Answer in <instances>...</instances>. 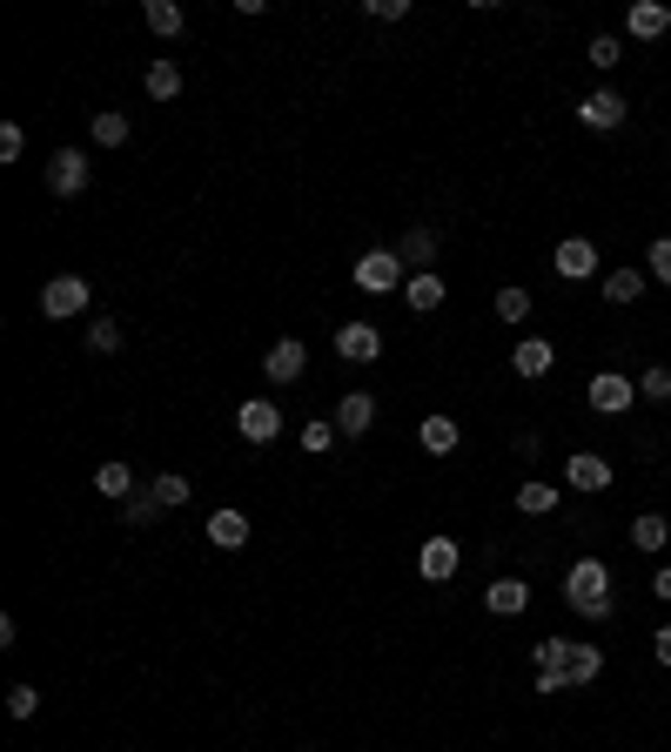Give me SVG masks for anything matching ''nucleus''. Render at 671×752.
<instances>
[{
  "label": "nucleus",
  "instance_id": "f257e3e1",
  "mask_svg": "<svg viewBox=\"0 0 671 752\" xmlns=\"http://www.w3.org/2000/svg\"><path fill=\"white\" fill-rule=\"evenodd\" d=\"M564 605L577 618H591V625H605L611 618V565L605 558H577L564 571Z\"/></svg>",
  "mask_w": 671,
  "mask_h": 752
},
{
  "label": "nucleus",
  "instance_id": "f03ea898",
  "mask_svg": "<svg viewBox=\"0 0 671 752\" xmlns=\"http://www.w3.org/2000/svg\"><path fill=\"white\" fill-rule=\"evenodd\" d=\"M571 658H577V645H571V639H537V645H531V665H537L531 692H537V699L571 692Z\"/></svg>",
  "mask_w": 671,
  "mask_h": 752
},
{
  "label": "nucleus",
  "instance_id": "7ed1b4c3",
  "mask_svg": "<svg viewBox=\"0 0 671 752\" xmlns=\"http://www.w3.org/2000/svg\"><path fill=\"white\" fill-rule=\"evenodd\" d=\"M349 275H357V289H370V296H389V289H403V283H410V262H403L397 249H363Z\"/></svg>",
  "mask_w": 671,
  "mask_h": 752
},
{
  "label": "nucleus",
  "instance_id": "20e7f679",
  "mask_svg": "<svg viewBox=\"0 0 671 752\" xmlns=\"http://www.w3.org/2000/svg\"><path fill=\"white\" fill-rule=\"evenodd\" d=\"M88 175H95L88 148H54V155H48V188L61 195V202H74V195L88 188Z\"/></svg>",
  "mask_w": 671,
  "mask_h": 752
},
{
  "label": "nucleus",
  "instance_id": "39448f33",
  "mask_svg": "<svg viewBox=\"0 0 671 752\" xmlns=\"http://www.w3.org/2000/svg\"><path fill=\"white\" fill-rule=\"evenodd\" d=\"M584 397H591V410H598V417H624V410H631V397H638V377H624V370H598Z\"/></svg>",
  "mask_w": 671,
  "mask_h": 752
},
{
  "label": "nucleus",
  "instance_id": "423d86ee",
  "mask_svg": "<svg viewBox=\"0 0 671 752\" xmlns=\"http://www.w3.org/2000/svg\"><path fill=\"white\" fill-rule=\"evenodd\" d=\"M88 283L82 275H54V283H41V316H54V323H67V316H88Z\"/></svg>",
  "mask_w": 671,
  "mask_h": 752
},
{
  "label": "nucleus",
  "instance_id": "0eeeda50",
  "mask_svg": "<svg viewBox=\"0 0 671 752\" xmlns=\"http://www.w3.org/2000/svg\"><path fill=\"white\" fill-rule=\"evenodd\" d=\"M624 114H631V101H624L618 88H591V95L577 101V122H584V128H598V135L624 128Z\"/></svg>",
  "mask_w": 671,
  "mask_h": 752
},
{
  "label": "nucleus",
  "instance_id": "6e6552de",
  "mask_svg": "<svg viewBox=\"0 0 671 752\" xmlns=\"http://www.w3.org/2000/svg\"><path fill=\"white\" fill-rule=\"evenodd\" d=\"M457 565H463V544H457V538H423L417 571H423L430 584H450V578H457Z\"/></svg>",
  "mask_w": 671,
  "mask_h": 752
},
{
  "label": "nucleus",
  "instance_id": "1a4fd4ad",
  "mask_svg": "<svg viewBox=\"0 0 671 752\" xmlns=\"http://www.w3.org/2000/svg\"><path fill=\"white\" fill-rule=\"evenodd\" d=\"M235 430H243L249 444H275V437H283V410H275L269 397H249L243 410H235Z\"/></svg>",
  "mask_w": 671,
  "mask_h": 752
},
{
  "label": "nucleus",
  "instance_id": "9d476101",
  "mask_svg": "<svg viewBox=\"0 0 671 752\" xmlns=\"http://www.w3.org/2000/svg\"><path fill=\"white\" fill-rule=\"evenodd\" d=\"M302 370H309V349H302L296 336L269 343V356H262V377H269V383H302Z\"/></svg>",
  "mask_w": 671,
  "mask_h": 752
},
{
  "label": "nucleus",
  "instance_id": "9b49d317",
  "mask_svg": "<svg viewBox=\"0 0 671 752\" xmlns=\"http://www.w3.org/2000/svg\"><path fill=\"white\" fill-rule=\"evenodd\" d=\"M564 484L584 491V497H591V491H611V464H605L598 451H571V457H564Z\"/></svg>",
  "mask_w": 671,
  "mask_h": 752
},
{
  "label": "nucleus",
  "instance_id": "f8f14e48",
  "mask_svg": "<svg viewBox=\"0 0 671 752\" xmlns=\"http://www.w3.org/2000/svg\"><path fill=\"white\" fill-rule=\"evenodd\" d=\"M550 269H558L564 283H591V275H598V249H591L584 235H571V243H558V256H550Z\"/></svg>",
  "mask_w": 671,
  "mask_h": 752
},
{
  "label": "nucleus",
  "instance_id": "ddd939ff",
  "mask_svg": "<svg viewBox=\"0 0 671 752\" xmlns=\"http://www.w3.org/2000/svg\"><path fill=\"white\" fill-rule=\"evenodd\" d=\"M336 356H343V363H376V356H383L376 323H343L336 330Z\"/></svg>",
  "mask_w": 671,
  "mask_h": 752
},
{
  "label": "nucleus",
  "instance_id": "4468645a",
  "mask_svg": "<svg viewBox=\"0 0 671 752\" xmlns=\"http://www.w3.org/2000/svg\"><path fill=\"white\" fill-rule=\"evenodd\" d=\"M336 430H343V437H363V430L376 423V397H370V390H349V397L336 404V417H330Z\"/></svg>",
  "mask_w": 671,
  "mask_h": 752
},
{
  "label": "nucleus",
  "instance_id": "2eb2a0df",
  "mask_svg": "<svg viewBox=\"0 0 671 752\" xmlns=\"http://www.w3.org/2000/svg\"><path fill=\"white\" fill-rule=\"evenodd\" d=\"M444 296H450V289H444V275H437V269H417V275H410V283H403V303H410L417 316H430V309H444Z\"/></svg>",
  "mask_w": 671,
  "mask_h": 752
},
{
  "label": "nucleus",
  "instance_id": "dca6fc26",
  "mask_svg": "<svg viewBox=\"0 0 671 752\" xmlns=\"http://www.w3.org/2000/svg\"><path fill=\"white\" fill-rule=\"evenodd\" d=\"M624 27H631V41H658V34L671 27V8H658V0H631Z\"/></svg>",
  "mask_w": 671,
  "mask_h": 752
},
{
  "label": "nucleus",
  "instance_id": "f3484780",
  "mask_svg": "<svg viewBox=\"0 0 671 752\" xmlns=\"http://www.w3.org/2000/svg\"><path fill=\"white\" fill-rule=\"evenodd\" d=\"M484 605H490L497 618H518V612H531V584H524V578H497V584L484 591Z\"/></svg>",
  "mask_w": 671,
  "mask_h": 752
},
{
  "label": "nucleus",
  "instance_id": "a211bd4d",
  "mask_svg": "<svg viewBox=\"0 0 671 752\" xmlns=\"http://www.w3.org/2000/svg\"><path fill=\"white\" fill-rule=\"evenodd\" d=\"M550 363H558V349H550L544 336H524L518 349H510V370L518 377H550Z\"/></svg>",
  "mask_w": 671,
  "mask_h": 752
},
{
  "label": "nucleus",
  "instance_id": "6ab92c4d",
  "mask_svg": "<svg viewBox=\"0 0 671 752\" xmlns=\"http://www.w3.org/2000/svg\"><path fill=\"white\" fill-rule=\"evenodd\" d=\"M202 538H209L215 551H243V544H249V518H243V510H215Z\"/></svg>",
  "mask_w": 671,
  "mask_h": 752
},
{
  "label": "nucleus",
  "instance_id": "aec40b11",
  "mask_svg": "<svg viewBox=\"0 0 671 752\" xmlns=\"http://www.w3.org/2000/svg\"><path fill=\"white\" fill-rule=\"evenodd\" d=\"M417 437H423V451H430V457H450L463 430H457V417H423V423H417Z\"/></svg>",
  "mask_w": 671,
  "mask_h": 752
},
{
  "label": "nucleus",
  "instance_id": "412c9836",
  "mask_svg": "<svg viewBox=\"0 0 671 752\" xmlns=\"http://www.w3.org/2000/svg\"><path fill=\"white\" fill-rule=\"evenodd\" d=\"M397 256L410 262V275L417 269H437V229H410L403 243H397Z\"/></svg>",
  "mask_w": 671,
  "mask_h": 752
},
{
  "label": "nucleus",
  "instance_id": "4be33fe9",
  "mask_svg": "<svg viewBox=\"0 0 671 752\" xmlns=\"http://www.w3.org/2000/svg\"><path fill=\"white\" fill-rule=\"evenodd\" d=\"M645 289H651L645 269H611V275H605V303H638Z\"/></svg>",
  "mask_w": 671,
  "mask_h": 752
},
{
  "label": "nucleus",
  "instance_id": "5701e85b",
  "mask_svg": "<svg viewBox=\"0 0 671 752\" xmlns=\"http://www.w3.org/2000/svg\"><path fill=\"white\" fill-rule=\"evenodd\" d=\"M671 544V525L658 518V510H645V518H631V551H664Z\"/></svg>",
  "mask_w": 671,
  "mask_h": 752
},
{
  "label": "nucleus",
  "instance_id": "b1692460",
  "mask_svg": "<svg viewBox=\"0 0 671 752\" xmlns=\"http://www.w3.org/2000/svg\"><path fill=\"white\" fill-rule=\"evenodd\" d=\"M95 491L114 497V504H128V497H135V470H128V464H101V470H95Z\"/></svg>",
  "mask_w": 671,
  "mask_h": 752
},
{
  "label": "nucleus",
  "instance_id": "393cba45",
  "mask_svg": "<svg viewBox=\"0 0 671 752\" xmlns=\"http://www.w3.org/2000/svg\"><path fill=\"white\" fill-rule=\"evenodd\" d=\"M128 141V114L122 108H95V148H122Z\"/></svg>",
  "mask_w": 671,
  "mask_h": 752
},
{
  "label": "nucleus",
  "instance_id": "a878e982",
  "mask_svg": "<svg viewBox=\"0 0 671 752\" xmlns=\"http://www.w3.org/2000/svg\"><path fill=\"white\" fill-rule=\"evenodd\" d=\"M518 510L524 518H550L558 510V484H518Z\"/></svg>",
  "mask_w": 671,
  "mask_h": 752
},
{
  "label": "nucleus",
  "instance_id": "bb28decb",
  "mask_svg": "<svg viewBox=\"0 0 671 752\" xmlns=\"http://www.w3.org/2000/svg\"><path fill=\"white\" fill-rule=\"evenodd\" d=\"M188 21H182V8L175 0H148V34H162V41H175Z\"/></svg>",
  "mask_w": 671,
  "mask_h": 752
},
{
  "label": "nucleus",
  "instance_id": "cd10ccee",
  "mask_svg": "<svg viewBox=\"0 0 671 752\" xmlns=\"http://www.w3.org/2000/svg\"><path fill=\"white\" fill-rule=\"evenodd\" d=\"M148 95L154 101H175L182 95V67L175 61H148Z\"/></svg>",
  "mask_w": 671,
  "mask_h": 752
},
{
  "label": "nucleus",
  "instance_id": "c85d7f7f",
  "mask_svg": "<svg viewBox=\"0 0 671 752\" xmlns=\"http://www.w3.org/2000/svg\"><path fill=\"white\" fill-rule=\"evenodd\" d=\"M188 478H182V470H162V478H154V497H162V510H175V504H188Z\"/></svg>",
  "mask_w": 671,
  "mask_h": 752
},
{
  "label": "nucleus",
  "instance_id": "c756f323",
  "mask_svg": "<svg viewBox=\"0 0 671 752\" xmlns=\"http://www.w3.org/2000/svg\"><path fill=\"white\" fill-rule=\"evenodd\" d=\"M497 316H504V323H524V316H531V289H518V283L497 289Z\"/></svg>",
  "mask_w": 671,
  "mask_h": 752
},
{
  "label": "nucleus",
  "instance_id": "7c9ffc66",
  "mask_svg": "<svg viewBox=\"0 0 671 752\" xmlns=\"http://www.w3.org/2000/svg\"><path fill=\"white\" fill-rule=\"evenodd\" d=\"M605 671V652L598 645H577V658H571V686H591Z\"/></svg>",
  "mask_w": 671,
  "mask_h": 752
},
{
  "label": "nucleus",
  "instance_id": "2f4dec72",
  "mask_svg": "<svg viewBox=\"0 0 671 752\" xmlns=\"http://www.w3.org/2000/svg\"><path fill=\"white\" fill-rule=\"evenodd\" d=\"M584 54H591V67H605V74H611V67L624 61V41H618V34H598V41H591Z\"/></svg>",
  "mask_w": 671,
  "mask_h": 752
},
{
  "label": "nucleus",
  "instance_id": "473e14b6",
  "mask_svg": "<svg viewBox=\"0 0 671 752\" xmlns=\"http://www.w3.org/2000/svg\"><path fill=\"white\" fill-rule=\"evenodd\" d=\"M296 437H302V451H309V457H323V451H330V444L343 437V430H336V423H302Z\"/></svg>",
  "mask_w": 671,
  "mask_h": 752
},
{
  "label": "nucleus",
  "instance_id": "72a5a7b5",
  "mask_svg": "<svg viewBox=\"0 0 671 752\" xmlns=\"http://www.w3.org/2000/svg\"><path fill=\"white\" fill-rule=\"evenodd\" d=\"M638 397H651V404H671V370H664V363H651V370L638 377Z\"/></svg>",
  "mask_w": 671,
  "mask_h": 752
},
{
  "label": "nucleus",
  "instance_id": "f704fd0d",
  "mask_svg": "<svg viewBox=\"0 0 671 752\" xmlns=\"http://www.w3.org/2000/svg\"><path fill=\"white\" fill-rule=\"evenodd\" d=\"M645 275L651 283H671V235H658V243L645 249Z\"/></svg>",
  "mask_w": 671,
  "mask_h": 752
},
{
  "label": "nucleus",
  "instance_id": "c9c22d12",
  "mask_svg": "<svg viewBox=\"0 0 671 752\" xmlns=\"http://www.w3.org/2000/svg\"><path fill=\"white\" fill-rule=\"evenodd\" d=\"M21 155H27V128H21V122H0V162L14 169Z\"/></svg>",
  "mask_w": 671,
  "mask_h": 752
},
{
  "label": "nucleus",
  "instance_id": "e433bc0d",
  "mask_svg": "<svg viewBox=\"0 0 671 752\" xmlns=\"http://www.w3.org/2000/svg\"><path fill=\"white\" fill-rule=\"evenodd\" d=\"M88 349H122V323H108V316H95V323H88Z\"/></svg>",
  "mask_w": 671,
  "mask_h": 752
},
{
  "label": "nucleus",
  "instance_id": "4c0bfd02",
  "mask_svg": "<svg viewBox=\"0 0 671 752\" xmlns=\"http://www.w3.org/2000/svg\"><path fill=\"white\" fill-rule=\"evenodd\" d=\"M154 510H162V497H154V491H135V497L122 504V518H128V525H148Z\"/></svg>",
  "mask_w": 671,
  "mask_h": 752
},
{
  "label": "nucleus",
  "instance_id": "58836bf2",
  "mask_svg": "<svg viewBox=\"0 0 671 752\" xmlns=\"http://www.w3.org/2000/svg\"><path fill=\"white\" fill-rule=\"evenodd\" d=\"M8 712H14V719H34V712H41V692H34V686H14V692H8Z\"/></svg>",
  "mask_w": 671,
  "mask_h": 752
},
{
  "label": "nucleus",
  "instance_id": "ea45409f",
  "mask_svg": "<svg viewBox=\"0 0 671 752\" xmlns=\"http://www.w3.org/2000/svg\"><path fill=\"white\" fill-rule=\"evenodd\" d=\"M363 14H370V21H403V14H410V0H370Z\"/></svg>",
  "mask_w": 671,
  "mask_h": 752
},
{
  "label": "nucleus",
  "instance_id": "a19ab883",
  "mask_svg": "<svg viewBox=\"0 0 671 752\" xmlns=\"http://www.w3.org/2000/svg\"><path fill=\"white\" fill-rule=\"evenodd\" d=\"M651 652H658V665H671V625H658V631H651Z\"/></svg>",
  "mask_w": 671,
  "mask_h": 752
},
{
  "label": "nucleus",
  "instance_id": "79ce46f5",
  "mask_svg": "<svg viewBox=\"0 0 671 752\" xmlns=\"http://www.w3.org/2000/svg\"><path fill=\"white\" fill-rule=\"evenodd\" d=\"M651 599H664V605H671V565H664V571L651 578Z\"/></svg>",
  "mask_w": 671,
  "mask_h": 752
}]
</instances>
